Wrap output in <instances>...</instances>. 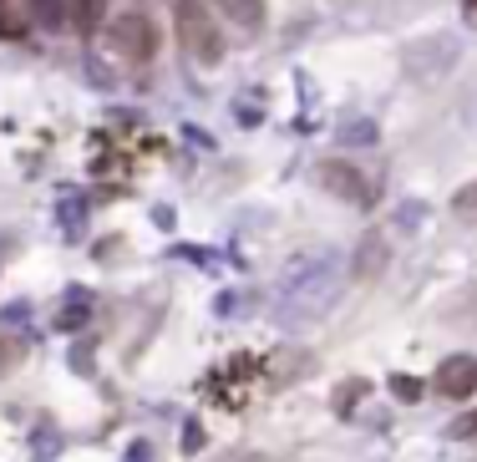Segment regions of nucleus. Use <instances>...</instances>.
Returning a JSON list of instances; mask_svg holds the SVG:
<instances>
[{
  "instance_id": "nucleus-1",
  "label": "nucleus",
  "mask_w": 477,
  "mask_h": 462,
  "mask_svg": "<svg viewBox=\"0 0 477 462\" xmlns=\"http://www.w3.org/2000/svg\"><path fill=\"white\" fill-rule=\"evenodd\" d=\"M173 21H178V41H183V51H188L198 66H219L223 62V36H219V26H213V16H208V5H198V0H178Z\"/></svg>"
},
{
  "instance_id": "nucleus-2",
  "label": "nucleus",
  "mask_w": 477,
  "mask_h": 462,
  "mask_svg": "<svg viewBox=\"0 0 477 462\" xmlns=\"http://www.w3.org/2000/svg\"><path fill=\"white\" fill-rule=\"evenodd\" d=\"M107 51L117 62L128 66H147L153 62V51H158V31H153V21L143 11H128V16H117L107 26Z\"/></svg>"
},
{
  "instance_id": "nucleus-3",
  "label": "nucleus",
  "mask_w": 477,
  "mask_h": 462,
  "mask_svg": "<svg viewBox=\"0 0 477 462\" xmlns=\"http://www.w3.org/2000/svg\"><path fill=\"white\" fill-rule=\"evenodd\" d=\"M320 189L335 193V198H346V204H356V208L376 204V178H371L361 163H346V158H325V163H320Z\"/></svg>"
},
{
  "instance_id": "nucleus-4",
  "label": "nucleus",
  "mask_w": 477,
  "mask_h": 462,
  "mask_svg": "<svg viewBox=\"0 0 477 462\" xmlns=\"http://www.w3.org/2000/svg\"><path fill=\"white\" fill-rule=\"evenodd\" d=\"M437 391L452 401H467L477 391V361L473 356H452V361H442V371H437Z\"/></svg>"
},
{
  "instance_id": "nucleus-5",
  "label": "nucleus",
  "mask_w": 477,
  "mask_h": 462,
  "mask_svg": "<svg viewBox=\"0 0 477 462\" xmlns=\"http://www.w3.org/2000/svg\"><path fill=\"white\" fill-rule=\"evenodd\" d=\"M386 259H391V234H386V229H371L366 239H361V249H356V280H361V285L381 280Z\"/></svg>"
},
{
  "instance_id": "nucleus-6",
  "label": "nucleus",
  "mask_w": 477,
  "mask_h": 462,
  "mask_svg": "<svg viewBox=\"0 0 477 462\" xmlns=\"http://www.w3.org/2000/svg\"><path fill=\"white\" fill-rule=\"evenodd\" d=\"M31 31V0H0V41H21Z\"/></svg>"
},
{
  "instance_id": "nucleus-7",
  "label": "nucleus",
  "mask_w": 477,
  "mask_h": 462,
  "mask_svg": "<svg viewBox=\"0 0 477 462\" xmlns=\"http://www.w3.org/2000/svg\"><path fill=\"white\" fill-rule=\"evenodd\" d=\"M219 11L244 31H259L264 26V0H219Z\"/></svg>"
},
{
  "instance_id": "nucleus-8",
  "label": "nucleus",
  "mask_w": 477,
  "mask_h": 462,
  "mask_svg": "<svg viewBox=\"0 0 477 462\" xmlns=\"http://www.w3.org/2000/svg\"><path fill=\"white\" fill-rule=\"evenodd\" d=\"M71 5V21H77V31H102V21H107V5L112 0H66Z\"/></svg>"
},
{
  "instance_id": "nucleus-9",
  "label": "nucleus",
  "mask_w": 477,
  "mask_h": 462,
  "mask_svg": "<svg viewBox=\"0 0 477 462\" xmlns=\"http://www.w3.org/2000/svg\"><path fill=\"white\" fill-rule=\"evenodd\" d=\"M31 21L46 26V31H56V26L71 21V5H66V0H31Z\"/></svg>"
},
{
  "instance_id": "nucleus-10",
  "label": "nucleus",
  "mask_w": 477,
  "mask_h": 462,
  "mask_svg": "<svg viewBox=\"0 0 477 462\" xmlns=\"http://www.w3.org/2000/svg\"><path fill=\"white\" fill-rule=\"evenodd\" d=\"M21 361H26V340H21V335H5V331H0V376H11Z\"/></svg>"
},
{
  "instance_id": "nucleus-11",
  "label": "nucleus",
  "mask_w": 477,
  "mask_h": 462,
  "mask_svg": "<svg viewBox=\"0 0 477 462\" xmlns=\"http://www.w3.org/2000/svg\"><path fill=\"white\" fill-rule=\"evenodd\" d=\"M452 219H457V223H477V183H467V189L452 193Z\"/></svg>"
},
{
  "instance_id": "nucleus-12",
  "label": "nucleus",
  "mask_w": 477,
  "mask_h": 462,
  "mask_svg": "<svg viewBox=\"0 0 477 462\" xmlns=\"http://www.w3.org/2000/svg\"><path fill=\"white\" fill-rule=\"evenodd\" d=\"M361 397H366V382H361V376H350V382L335 386V401H331V407H335V412H350Z\"/></svg>"
},
{
  "instance_id": "nucleus-13",
  "label": "nucleus",
  "mask_w": 477,
  "mask_h": 462,
  "mask_svg": "<svg viewBox=\"0 0 477 462\" xmlns=\"http://www.w3.org/2000/svg\"><path fill=\"white\" fill-rule=\"evenodd\" d=\"M391 391H397L401 401H416V397H422V382H412V376H397V382H391Z\"/></svg>"
},
{
  "instance_id": "nucleus-14",
  "label": "nucleus",
  "mask_w": 477,
  "mask_h": 462,
  "mask_svg": "<svg viewBox=\"0 0 477 462\" xmlns=\"http://www.w3.org/2000/svg\"><path fill=\"white\" fill-rule=\"evenodd\" d=\"M473 432H477V412L462 416V422H452V437H473Z\"/></svg>"
},
{
  "instance_id": "nucleus-15",
  "label": "nucleus",
  "mask_w": 477,
  "mask_h": 462,
  "mask_svg": "<svg viewBox=\"0 0 477 462\" xmlns=\"http://www.w3.org/2000/svg\"><path fill=\"white\" fill-rule=\"evenodd\" d=\"M462 16H467V26H477V0H467V11H462Z\"/></svg>"
}]
</instances>
